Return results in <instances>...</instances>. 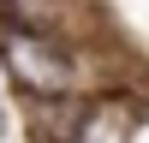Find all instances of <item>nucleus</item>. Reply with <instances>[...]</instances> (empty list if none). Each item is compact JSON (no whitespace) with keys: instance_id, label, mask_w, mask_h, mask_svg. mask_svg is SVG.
<instances>
[{"instance_id":"1","label":"nucleus","mask_w":149,"mask_h":143,"mask_svg":"<svg viewBox=\"0 0 149 143\" xmlns=\"http://www.w3.org/2000/svg\"><path fill=\"white\" fill-rule=\"evenodd\" d=\"M0 66L24 95H72L78 90V54L42 30H6Z\"/></svg>"},{"instance_id":"2","label":"nucleus","mask_w":149,"mask_h":143,"mask_svg":"<svg viewBox=\"0 0 149 143\" xmlns=\"http://www.w3.org/2000/svg\"><path fill=\"white\" fill-rule=\"evenodd\" d=\"M0 137H6V101H0Z\"/></svg>"}]
</instances>
